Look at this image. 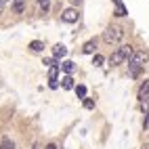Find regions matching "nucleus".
Segmentation results:
<instances>
[{
  "label": "nucleus",
  "mask_w": 149,
  "mask_h": 149,
  "mask_svg": "<svg viewBox=\"0 0 149 149\" xmlns=\"http://www.w3.org/2000/svg\"><path fill=\"white\" fill-rule=\"evenodd\" d=\"M2 8H4V0H0V13H2Z\"/></svg>",
  "instance_id": "nucleus-21"
},
{
  "label": "nucleus",
  "mask_w": 149,
  "mask_h": 149,
  "mask_svg": "<svg viewBox=\"0 0 149 149\" xmlns=\"http://www.w3.org/2000/svg\"><path fill=\"white\" fill-rule=\"evenodd\" d=\"M116 15H118V17H124V15H126V8H124V6L120 4V6L116 8Z\"/></svg>",
  "instance_id": "nucleus-16"
},
{
  "label": "nucleus",
  "mask_w": 149,
  "mask_h": 149,
  "mask_svg": "<svg viewBox=\"0 0 149 149\" xmlns=\"http://www.w3.org/2000/svg\"><path fill=\"white\" fill-rule=\"evenodd\" d=\"M61 69H63V72L69 76V74L74 72V63H72V61H63V63H61Z\"/></svg>",
  "instance_id": "nucleus-12"
},
{
  "label": "nucleus",
  "mask_w": 149,
  "mask_h": 149,
  "mask_svg": "<svg viewBox=\"0 0 149 149\" xmlns=\"http://www.w3.org/2000/svg\"><path fill=\"white\" fill-rule=\"evenodd\" d=\"M13 11L17 15H21L25 11V0H13Z\"/></svg>",
  "instance_id": "nucleus-8"
},
{
  "label": "nucleus",
  "mask_w": 149,
  "mask_h": 149,
  "mask_svg": "<svg viewBox=\"0 0 149 149\" xmlns=\"http://www.w3.org/2000/svg\"><path fill=\"white\" fill-rule=\"evenodd\" d=\"M143 128L149 130V113H145V120H143Z\"/></svg>",
  "instance_id": "nucleus-20"
},
{
  "label": "nucleus",
  "mask_w": 149,
  "mask_h": 149,
  "mask_svg": "<svg viewBox=\"0 0 149 149\" xmlns=\"http://www.w3.org/2000/svg\"><path fill=\"white\" fill-rule=\"evenodd\" d=\"M84 107H86V109H95V101H93V99H86V101H84Z\"/></svg>",
  "instance_id": "nucleus-17"
},
{
  "label": "nucleus",
  "mask_w": 149,
  "mask_h": 149,
  "mask_svg": "<svg viewBox=\"0 0 149 149\" xmlns=\"http://www.w3.org/2000/svg\"><path fill=\"white\" fill-rule=\"evenodd\" d=\"M29 48H32L34 53H40L42 48H44V42H40V40H34V42H29Z\"/></svg>",
  "instance_id": "nucleus-11"
},
{
  "label": "nucleus",
  "mask_w": 149,
  "mask_h": 149,
  "mask_svg": "<svg viewBox=\"0 0 149 149\" xmlns=\"http://www.w3.org/2000/svg\"><path fill=\"white\" fill-rule=\"evenodd\" d=\"M38 4H40V6L44 8V11H46V8H48V4H51V0H38Z\"/></svg>",
  "instance_id": "nucleus-19"
},
{
  "label": "nucleus",
  "mask_w": 149,
  "mask_h": 149,
  "mask_svg": "<svg viewBox=\"0 0 149 149\" xmlns=\"http://www.w3.org/2000/svg\"><path fill=\"white\" fill-rule=\"evenodd\" d=\"M57 74H59V65H53L48 69V80H51V88H57L59 82H57Z\"/></svg>",
  "instance_id": "nucleus-5"
},
{
  "label": "nucleus",
  "mask_w": 149,
  "mask_h": 149,
  "mask_svg": "<svg viewBox=\"0 0 149 149\" xmlns=\"http://www.w3.org/2000/svg\"><path fill=\"white\" fill-rule=\"evenodd\" d=\"M145 61H147V53H145V51H136V53H132V57H130V74L136 76L139 69L145 65Z\"/></svg>",
  "instance_id": "nucleus-3"
},
{
  "label": "nucleus",
  "mask_w": 149,
  "mask_h": 149,
  "mask_svg": "<svg viewBox=\"0 0 149 149\" xmlns=\"http://www.w3.org/2000/svg\"><path fill=\"white\" fill-rule=\"evenodd\" d=\"M76 93H78V97H80V99H84V97H86V86H76Z\"/></svg>",
  "instance_id": "nucleus-14"
},
{
  "label": "nucleus",
  "mask_w": 149,
  "mask_h": 149,
  "mask_svg": "<svg viewBox=\"0 0 149 149\" xmlns=\"http://www.w3.org/2000/svg\"><path fill=\"white\" fill-rule=\"evenodd\" d=\"M132 46L130 44H122L120 48H116V51L111 53V57H109V65H120V63H124L126 59H130L132 57Z\"/></svg>",
  "instance_id": "nucleus-1"
},
{
  "label": "nucleus",
  "mask_w": 149,
  "mask_h": 149,
  "mask_svg": "<svg viewBox=\"0 0 149 149\" xmlns=\"http://www.w3.org/2000/svg\"><path fill=\"white\" fill-rule=\"evenodd\" d=\"M95 48H97V40H88V42L82 46V53H84V55H91V53H95Z\"/></svg>",
  "instance_id": "nucleus-7"
},
{
  "label": "nucleus",
  "mask_w": 149,
  "mask_h": 149,
  "mask_svg": "<svg viewBox=\"0 0 149 149\" xmlns=\"http://www.w3.org/2000/svg\"><path fill=\"white\" fill-rule=\"evenodd\" d=\"M0 149H15V143L11 141V139H4V141L0 143Z\"/></svg>",
  "instance_id": "nucleus-13"
},
{
  "label": "nucleus",
  "mask_w": 149,
  "mask_h": 149,
  "mask_svg": "<svg viewBox=\"0 0 149 149\" xmlns=\"http://www.w3.org/2000/svg\"><path fill=\"white\" fill-rule=\"evenodd\" d=\"M44 149H57V147H55V145H53V143H51V145H46V147H44Z\"/></svg>",
  "instance_id": "nucleus-22"
},
{
  "label": "nucleus",
  "mask_w": 149,
  "mask_h": 149,
  "mask_svg": "<svg viewBox=\"0 0 149 149\" xmlns=\"http://www.w3.org/2000/svg\"><path fill=\"white\" fill-rule=\"evenodd\" d=\"M113 2H116V4H118V6H120V4H122V0H113Z\"/></svg>",
  "instance_id": "nucleus-23"
},
{
  "label": "nucleus",
  "mask_w": 149,
  "mask_h": 149,
  "mask_svg": "<svg viewBox=\"0 0 149 149\" xmlns=\"http://www.w3.org/2000/svg\"><path fill=\"white\" fill-rule=\"evenodd\" d=\"M61 86L65 88V91H72V88H74V78L72 76H65L63 80H61Z\"/></svg>",
  "instance_id": "nucleus-10"
},
{
  "label": "nucleus",
  "mask_w": 149,
  "mask_h": 149,
  "mask_svg": "<svg viewBox=\"0 0 149 149\" xmlns=\"http://www.w3.org/2000/svg\"><path fill=\"white\" fill-rule=\"evenodd\" d=\"M61 19H63L65 23H76L78 21V11H76V8H65L63 15H61Z\"/></svg>",
  "instance_id": "nucleus-4"
},
{
  "label": "nucleus",
  "mask_w": 149,
  "mask_h": 149,
  "mask_svg": "<svg viewBox=\"0 0 149 149\" xmlns=\"http://www.w3.org/2000/svg\"><path fill=\"white\" fill-rule=\"evenodd\" d=\"M34 149H38V147H34Z\"/></svg>",
  "instance_id": "nucleus-24"
},
{
  "label": "nucleus",
  "mask_w": 149,
  "mask_h": 149,
  "mask_svg": "<svg viewBox=\"0 0 149 149\" xmlns=\"http://www.w3.org/2000/svg\"><path fill=\"white\" fill-rule=\"evenodd\" d=\"M141 107H143V111H145V113H149V97L145 99V101H141Z\"/></svg>",
  "instance_id": "nucleus-15"
},
{
  "label": "nucleus",
  "mask_w": 149,
  "mask_h": 149,
  "mask_svg": "<svg viewBox=\"0 0 149 149\" xmlns=\"http://www.w3.org/2000/svg\"><path fill=\"white\" fill-rule=\"evenodd\" d=\"M124 38V29L120 25H109L105 32H103V40L107 44H116V42H120Z\"/></svg>",
  "instance_id": "nucleus-2"
},
{
  "label": "nucleus",
  "mask_w": 149,
  "mask_h": 149,
  "mask_svg": "<svg viewBox=\"0 0 149 149\" xmlns=\"http://www.w3.org/2000/svg\"><path fill=\"white\" fill-rule=\"evenodd\" d=\"M147 97H149V80H145V82L141 84V88H139V99L145 101Z\"/></svg>",
  "instance_id": "nucleus-6"
},
{
  "label": "nucleus",
  "mask_w": 149,
  "mask_h": 149,
  "mask_svg": "<svg viewBox=\"0 0 149 149\" xmlns=\"http://www.w3.org/2000/svg\"><path fill=\"white\" fill-rule=\"evenodd\" d=\"M4 2H6V0H4Z\"/></svg>",
  "instance_id": "nucleus-25"
},
{
  "label": "nucleus",
  "mask_w": 149,
  "mask_h": 149,
  "mask_svg": "<svg viewBox=\"0 0 149 149\" xmlns=\"http://www.w3.org/2000/svg\"><path fill=\"white\" fill-rule=\"evenodd\" d=\"M103 63H105V59L101 55H95V65H103Z\"/></svg>",
  "instance_id": "nucleus-18"
},
{
  "label": "nucleus",
  "mask_w": 149,
  "mask_h": 149,
  "mask_svg": "<svg viewBox=\"0 0 149 149\" xmlns=\"http://www.w3.org/2000/svg\"><path fill=\"white\" fill-rule=\"evenodd\" d=\"M53 55H55L57 59H59V57H65V55H67V48H65L63 44H57V46L53 48Z\"/></svg>",
  "instance_id": "nucleus-9"
}]
</instances>
